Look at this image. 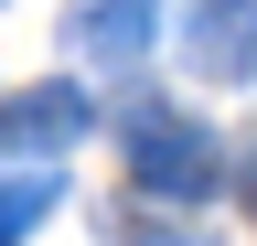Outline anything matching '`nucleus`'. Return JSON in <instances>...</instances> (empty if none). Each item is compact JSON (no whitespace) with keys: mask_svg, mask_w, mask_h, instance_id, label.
<instances>
[{"mask_svg":"<svg viewBox=\"0 0 257 246\" xmlns=\"http://www.w3.org/2000/svg\"><path fill=\"white\" fill-rule=\"evenodd\" d=\"M118 150H128V182L161 193V203H204L214 182H225L214 129H204V118H182V107H150V97L118 118Z\"/></svg>","mask_w":257,"mask_h":246,"instance_id":"f257e3e1","label":"nucleus"},{"mask_svg":"<svg viewBox=\"0 0 257 246\" xmlns=\"http://www.w3.org/2000/svg\"><path fill=\"white\" fill-rule=\"evenodd\" d=\"M182 65L214 86L257 75V0H182Z\"/></svg>","mask_w":257,"mask_h":246,"instance_id":"f03ea898","label":"nucleus"},{"mask_svg":"<svg viewBox=\"0 0 257 246\" xmlns=\"http://www.w3.org/2000/svg\"><path fill=\"white\" fill-rule=\"evenodd\" d=\"M54 203H64V182H54V171H22V182H0V246H22V235L54 214Z\"/></svg>","mask_w":257,"mask_h":246,"instance_id":"39448f33","label":"nucleus"},{"mask_svg":"<svg viewBox=\"0 0 257 246\" xmlns=\"http://www.w3.org/2000/svg\"><path fill=\"white\" fill-rule=\"evenodd\" d=\"M236 193H246V214H257V150H246V161H236Z\"/></svg>","mask_w":257,"mask_h":246,"instance_id":"423d86ee","label":"nucleus"},{"mask_svg":"<svg viewBox=\"0 0 257 246\" xmlns=\"http://www.w3.org/2000/svg\"><path fill=\"white\" fill-rule=\"evenodd\" d=\"M75 43L96 65H140L150 54V0H75Z\"/></svg>","mask_w":257,"mask_h":246,"instance_id":"20e7f679","label":"nucleus"},{"mask_svg":"<svg viewBox=\"0 0 257 246\" xmlns=\"http://www.w3.org/2000/svg\"><path fill=\"white\" fill-rule=\"evenodd\" d=\"M86 129H96L86 86H32V97L0 107V139H11V150H64V139H86Z\"/></svg>","mask_w":257,"mask_h":246,"instance_id":"7ed1b4c3","label":"nucleus"}]
</instances>
